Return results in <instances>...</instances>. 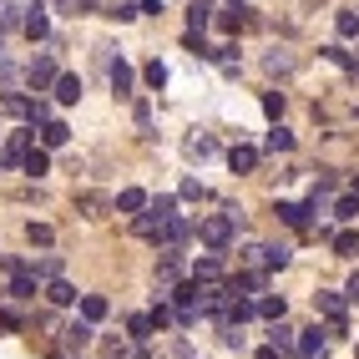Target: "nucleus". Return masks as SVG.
Listing matches in <instances>:
<instances>
[{"mask_svg": "<svg viewBox=\"0 0 359 359\" xmlns=\"http://www.w3.org/2000/svg\"><path fill=\"white\" fill-rule=\"evenodd\" d=\"M334 253H339V258H354L359 253V233L349 228V233H334Z\"/></svg>", "mask_w": 359, "mask_h": 359, "instance_id": "28", "label": "nucleus"}, {"mask_svg": "<svg viewBox=\"0 0 359 359\" xmlns=\"http://www.w3.org/2000/svg\"><path fill=\"white\" fill-rule=\"evenodd\" d=\"M20 167H26L31 177H46V172H51V157H46V147H31L26 157H20Z\"/></svg>", "mask_w": 359, "mask_h": 359, "instance_id": "20", "label": "nucleus"}, {"mask_svg": "<svg viewBox=\"0 0 359 359\" xmlns=\"http://www.w3.org/2000/svg\"><path fill=\"white\" fill-rule=\"evenodd\" d=\"M309 212H314V208H304V203H278V218L289 228H309Z\"/></svg>", "mask_w": 359, "mask_h": 359, "instance_id": "16", "label": "nucleus"}, {"mask_svg": "<svg viewBox=\"0 0 359 359\" xmlns=\"http://www.w3.org/2000/svg\"><path fill=\"white\" fill-rule=\"evenodd\" d=\"M26 238H31L36 248H51V238H56V233L46 228V223H26Z\"/></svg>", "mask_w": 359, "mask_h": 359, "instance_id": "31", "label": "nucleus"}, {"mask_svg": "<svg viewBox=\"0 0 359 359\" xmlns=\"http://www.w3.org/2000/svg\"><path fill=\"white\" fill-rule=\"evenodd\" d=\"M36 122H51V107H46V102H31V127Z\"/></svg>", "mask_w": 359, "mask_h": 359, "instance_id": "41", "label": "nucleus"}, {"mask_svg": "<svg viewBox=\"0 0 359 359\" xmlns=\"http://www.w3.org/2000/svg\"><path fill=\"white\" fill-rule=\"evenodd\" d=\"M324 56H329L334 66H349V71H354V56L344 51V46H324Z\"/></svg>", "mask_w": 359, "mask_h": 359, "instance_id": "36", "label": "nucleus"}, {"mask_svg": "<svg viewBox=\"0 0 359 359\" xmlns=\"http://www.w3.org/2000/svg\"><path fill=\"white\" fill-rule=\"evenodd\" d=\"M26 152H31V132H15V137L6 142V162H20Z\"/></svg>", "mask_w": 359, "mask_h": 359, "instance_id": "27", "label": "nucleus"}, {"mask_svg": "<svg viewBox=\"0 0 359 359\" xmlns=\"http://www.w3.org/2000/svg\"><path fill=\"white\" fill-rule=\"evenodd\" d=\"M127 329H132V339H152V329H157V324H152V314H137Z\"/></svg>", "mask_w": 359, "mask_h": 359, "instance_id": "34", "label": "nucleus"}, {"mask_svg": "<svg viewBox=\"0 0 359 359\" xmlns=\"http://www.w3.org/2000/svg\"><path fill=\"white\" fill-rule=\"evenodd\" d=\"M344 299H349V304H359V273H354V278L344 283Z\"/></svg>", "mask_w": 359, "mask_h": 359, "instance_id": "42", "label": "nucleus"}, {"mask_svg": "<svg viewBox=\"0 0 359 359\" xmlns=\"http://www.w3.org/2000/svg\"><path fill=\"white\" fill-rule=\"evenodd\" d=\"M147 86H152V91H157V86H167V66H162V61H152V66H147Z\"/></svg>", "mask_w": 359, "mask_h": 359, "instance_id": "38", "label": "nucleus"}, {"mask_svg": "<svg viewBox=\"0 0 359 359\" xmlns=\"http://www.w3.org/2000/svg\"><path fill=\"white\" fill-rule=\"evenodd\" d=\"M0 167H6V157H0Z\"/></svg>", "mask_w": 359, "mask_h": 359, "instance_id": "45", "label": "nucleus"}, {"mask_svg": "<svg viewBox=\"0 0 359 359\" xmlns=\"http://www.w3.org/2000/svg\"><path fill=\"white\" fill-rule=\"evenodd\" d=\"M172 319H177V314H172L167 304H152V324H157V329H162V324H172Z\"/></svg>", "mask_w": 359, "mask_h": 359, "instance_id": "40", "label": "nucleus"}, {"mask_svg": "<svg viewBox=\"0 0 359 359\" xmlns=\"http://www.w3.org/2000/svg\"><path fill=\"white\" fill-rule=\"evenodd\" d=\"M20 31H26L31 41H46V36H51V20H46L41 6H26V20H20Z\"/></svg>", "mask_w": 359, "mask_h": 359, "instance_id": "8", "label": "nucleus"}, {"mask_svg": "<svg viewBox=\"0 0 359 359\" xmlns=\"http://www.w3.org/2000/svg\"><path fill=\"white\" fill-rule=\"evenodd\" d=\"M283 309H289V304H283V299H258V319H283Z\"/></svg>", "mask_w": 359, "mask_h": 359, "instance_id": "30", "label": "nucleus"}, {"mask_svg": "<svg viewBox=\"0 0 359 359\" xmlns=\"http://www.w3.org/2000/svg\"><path fill=\"white\" fill-rule=\"evenodd\" d=\"M299 61H294V51H269L263 56V71H269V76H289Z\"/></svg>", "mask_w": 359, "mask_h": 359, "instance_id": "14", "label": "nucleus"}, {"mask_svg": "<svg viewBox=\"0 0 359 359\" xmlns=\"http://www.w3.org/2000/svg\"><path fill=\"white\" fill-rule=\"evenodd\" d=\"M334 212H339V218H359V193L339 198V208H334Z\"/></svg>", "mask_w": 359, "mask_h": 359, "instance_id": "37", "label": "nucleus"}, {"mask_svg": "<svg viewBox=\"0 0 359 359\" xmlns=\"http://www.w3.org/2000/svg\"><path fill=\"white\" fill-rule=\"evenodd\" d=\"M177 273H182V258H177V248H167V253L157 258V294H172Z\"/></svg>", "mask_w": 359, "mask_h": 359, "instance_id": "4", "label": "nucleus"}, {"mask_svg": "<svg viewBox=\"0 0 359 359\" xmlns=\"http://www.w3.org/2000/svg\"><path fill=\"white\" fill-rule=\"evenodd\" d=\"M6 6H31V0H6Z\"/></svg>", "mask_w": 359, "mask_h": 359, "instance_id": "44", "label": "nucleus"}, {"mask_svg": "<svg viewBox=\"0 0 359 359\" xmlns=\"http://www.w3.org/2000/svg\"><path fill=\"white\" fill-rule=\"evenodd\" d=\"M263 111L278 122V116H283V91H263Z\"/></svg>", "mask_w": 359, "mask_h": 359, "instance_id": "35", "label": "nucleus"}, {"mask_svg": "<svg viewBox=\"0 0 359 359\" xmlns=\"http://www.w3.org/2000/svg\"><path fill=\"white\" fill-rule=\"evenodd\" d=\"M107 76H111V91H116V97H132V66H127L122 56L107 66Z\"/></svg>", "mask_w": 359, "mask_h": 359, "instance_id": "11", "label": "nucleus"}, {"mask_svg": "<svg viewBox=\"0 0 359 359\" xmlns=\"http://www.w3.org/2000/svg\"><path fill=\"white\" fill-rule=\"evenodd\" d=\"M46 299H51V304H61V309H66V304H76V289H71V283H66V278H51V283H46Z\"/></svg>", "mask_w": 359, "mask_h": 359, "instance_id": "22", "label": "nucleus"}, {"mask_svg": "<svg viewBox=\"0 0 359 359\" xmlns=\"http://www.w3.org/2000/svg\"><path fill=\"white\" fill-rule=\"evenodd\" d=\"M269 344H273L278 354H294V349H299V329H289L283 319H273V329H269Z\"/></svg>", "mask_w": 359, "mask_h": 359, "instance_id": "7", "label": "nucleus"}, {"mask_svg": "<svg viewBox=\"0 0 359 359\" xmlns=\"http://www.w3.org/2000/svg\"><path fill=\"white\" fill-rule=\"evenodd\" d=\"M253 359H278V349H273V344H269V349H258V354H253Z\"/></svg>", "mask_w": 359, "mask_h": 359, "instance_id": "43", "label": "nucleus"}, {"mask_svg": "<svg viewBox=\"0 0 359 359\" xmlns=\"http://www.w3.org/2000/svg\"><path fill=\"white\" fill-rule=\"evenodd\" d=\"M11 299H15V304L36 299V273H31V269H15V278H11Z\"/></svg>", "mask_w": 359, "mask_h": 359, "instance_id": "12", "label": "nucleus"}, {"mask_svg": "<svg viewBox=\"0 0 359 359\" xmlns=\"http://www.w3.org/2000/svg\"><path fill=\"white\" fill-rule=\"evenodd\" d=\"M182 152L203 162V157H212V152H218V142H212L208 132H193V137H187V142H182Z\"/></svg>", "mask_w": 359, "mask_h": 359, "instance_id": "13", "label": "nucleus"}, {"mask_svg": "<svg viewBox=\"0 0 359 359\" xmlns=\"http://www.w3.org/2000/svg\"><path fill=\"white\" fill-rule=\"evenodd\" d=\"M86 344H91V324H86V319H76L71 329H61V349H71V354H81Z\"/></svg>", "mask_w": 359, "mask_h": 359, "instance_id": "6", "label": "nucleus"}, {"mask_svg": "<svg viewBox=\"0 0 359 359\" xmlns=\"http://www.w3.org/2000/svg\"><path fill=\"white\" fill-rule=\"evenodd\" d=\"M299 354H304V359H324V334H319V329H304V334H299Z\"/></svg>", "mask_w": 359, "mask_h": 359, "instance_id": "18", "label": "nucleus"}, {"mask_svg": "<svg viewBox=\"0 0 359 359\" xmlns=\"http://www.w3.org/2000/svg\"><path fill=\"white\" fill-rule=\"evenodd\" d=\"M31 273H36V278H61V258H41V263H31Z\"/></svg>", "mask_w": 359, "mask_h": 359, "instance_id": "33", "label": "nucleus"}, {"mask_svg": "<svg viewBox=\"0 0 359 359\" xmlns=\"http://www.w3.org/2000/svg\"><path fill=\"white\" fill-rule=\"evenodd\" d=\"M193 278H198V283H218V278H223V263L212 258V253L198 258V263H193Z\"/></svg>", "mask_w": 359, "mask_h": 359, "instance_id": "17", "label": "nucleus"}, {"mask_svg": "<svg viewBox=\"0 0 359 359\" xmlns=\"http://www.w3.org/2000/svg\"><path fill=\"white\" fill-rule=\"evenodd\" d=\"M76 97H81V76H71V71L56 76V102H76Z\"/></svg>", "mask_w": 359, "mask_h": 359, "instance_id": "25", "label": "nucleus"}, {"mask_svg": "<svg viewBox=\"0 0 359 359\" xmlns=\"http://www.w3.org/2000/svg\"><path fill=\"white\" fill-rule=\"evenodd\" d=\"M66 142H71V127H66V122H41V147H46V152L66 147Z\"/></svg>", "mask_w": 359, "mask_h": 359, "instance_id": "9", "label": "nucleus"}, {"mask_svg": "<svg viewBox=\"0 0 359 359\" xmlns=\"http://www.w3.org/2000/svg\"><path fill=\"white\" fill-rule=\"evenodd\" d=\"M289 147H294V132L289 127H273L269 132V152H289Z\"/></svg>", "mask_w": 359, "mask_h": 359, "instance_id": "29", "label": "nucleus"}, {"mask_svg": "<svg viewBox=\"0 0 359 359\" xmlns=\"http://www.w3.org/2000/svg\"><path fill=\"white\" fill-rule=\"evenodd\" d=\"M26 81H31V91H46V86H56V61L51 56H31V66H26Z\"/></svg>", "mask_w": 359, "mask_h": 359, "instance_id": "3", "label": "nucleus"}, {"mask_svg": "<svg viewBox=\"0 0 359 359\" xmlns=\"http://www.w3.org/2000/svg\"><path fill=\"white\" fill-rule=\"evenodd\" d=\"M314 309H319V314L334 324V319H344V309H349V299L344 294H314Z\"/></svg>", "mask_w": 359, "mask_h": 359, "instance_id": "10", "label": "nucleus"}, {"mask_svg": "<svg viewBox=\"0 0 359 359\" xmlns=\"http://www.w3.org/2000/svg\"><path fill=\"white\" fill-rule=\"evenodd\" d=\"M208 20H212V6H208V0H193V11H187V31H203Z\"/></svg>", "mask_w": 359, "mask_h": 359, "instance_id": "26", "label": "nucleus"}, {"mask_svg": "<svg viewBox=\"0 0 359 359\" xmlns=\"http://www.w3.org/2000/svg\"><path fill=\"white\" fill-rule=\"evenodd\" d=\"M233 228H238L233 212H218V218H203V223H198V238H203L212 253H218V248H228V243H233Z\"/></svg>", "mask_w": 359, "mask_h": 359, "instance_id": "2", "label": "nucleus"}, {"mask_svg": "<svg viewBox=\"0 0 359 359\" xmlns=\"http://www.w3.org/2000/svg\"><path fill=\"white\" fill-rule=\"evenodd\" d=\"M107 309H111V304H107L102 294H81V319H86V324H102Z\"/></svg>", "mask_w": 359, "mask_h": 359, "instance_id": "15", "label": "nucleus"}, {"mask_svg": "<svg viewBox=\"0 0 359 359\" xmlns=\"http://www.w3.org/2000/svg\"><path fill=\"white\" fill-rule=\"evenodd\" d=\"M0 111H6V116H26V122H31V102L20 97V91H6V97H0Z\"/></svg>", "mask_w": 359, "mask_h": 359, "instance_id": "23", "label": "nucleus"}, {"mask_svg": "<svg viewBox=\"0 0 359 359\" xmlns=\"http://www.w3.org/2000/svg\"><path fill=\"white\" fill-rule=\"evenodd\" d=\"M263 289V273H233L228 278V294H258Z\"/></svg>", "mask_w": 359, "mask_h": 359, "instance_id": "21", "label": "nucleus"}, {"mask_svg": "<svg viewBox=\"0 0 359 359\" xmlns=\"http://www.w3.org/2000/svg\"><path fill=\"white\" fill-rule=\"evenodd\" d=\"M81 208H86V218H102V208H107V198H97V193H86V198H81Z\"/></svg>", "mask_w": 359, "mask_h": 359, "instance_id": "39", "label": "nucleus"}, {"mask_svg": "<svg viewBox=\"0 0 359 359\" xmlns=\"http://www.w3.org/2000/svg\"><path fill=\"white\" fill-rule=\"evenodd\" d=\"M172 208H177L172 198H157V203H147V208L137 212V223H132V233H137V238H147V243H152V238L162 233V223L172 218Z\"/></svg>", "mask_w": 359, "mask_h": 359, "instance_id": "1", "label": "nucleus"}, {"mask_svg": "<svg viewBox=\"0 0 359 359\" xmlns=\"http://www.w3.org/2000/svg\"><path fill=\"white\" fill-rule=\"evenodd\" d=\"M142 208H147L142 187H122V193H116V212H142Z\"/></svg>", "mask_w": 359, "mask_h": 359, "instance_id": "19", "label": "nucleus"}, {"mask_svg": "<svg viewBox=\"0 0 359 359\" xmlns=\"http://www.w3.org/2000/svg\"><path fill=\"white\" fill-rule=\"evenodd\" d=\"M334 26H339V36L349 41V36H359V15L354 11H339V15H334Z\"/></svg>", "mask_w": 359, "mask_h": 359, "instance_id": "32", "label": "nucleus"}, {"mask_svg": "<svg viewBox=\"0 0 359 359\" xmlns=\"http://www.w3.org/2000/svg\"><path fill=\"white\" fill-rule=\"evenodd\" d=\"M228 167H233V172H253V167H258V152H253V147H233V152H228Z\"/></svg>", "mask_w": 359, "mask_h": 359, "instance_id": "24", "label": "nucleus"}, {"mask_svg": "<svg viewBox=\"0 0 359 359\" xmlns=\"http://www.w3.org/2000/svg\"><path fill=\"white\" fill-rule=\"evenodd\" d=\"M248 263H263V269H283L289 263V248H273V243H253L248 253H243Z\"/></svg>", "mask_w": 359, "mask_h": 359, "instance_id": "5", "label": "nucleus"}]
</instances>
